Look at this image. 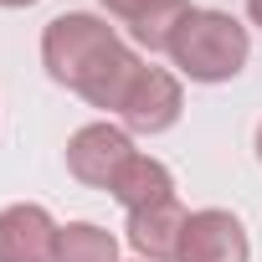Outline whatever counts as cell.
Here are the masks:
<instances>
[{"label": "cell", "instance_id": "6da1fadb", "mask_svg": "<svg viewBox=\"0 0 262 262\" xmlns=\"http://www.w3.org/2000/svg\"><path fill=\"white\" fill-rule=\"evenodd\" d=\"M41 62H47L52 82L82 93L93 108H108V113H118L134 72L144 67L134 52L118 41V31L103 16H88V11L57 16L41 31Z\"/></svg>", "mask_w": 262, "mask_h": 262}, {"label": "cell", "instance_id": "7a4b0ae2", "mask_svg": "<svg viewBox=\"0 0 262 262\" xmlns=\"http://www.w3.org/2000/svg\"><path fill=\"white\" fill-rule=\"evenodd\" d=\"M247 26L226 11H195L175 26L170 36V62L190 77V82H231L247 67Z\"/></svg>", "mask_w": 262, "mask_h": 262}, {"label": "cell", "instance_id": "3957f363", "mask_svg": "<svg viewBox=\"0 0 262 262\" xmlns=\"http://www.w3.org/2000/svg\"><path fill=\"white\" fill-rule=\"evenodd\" d=\"M180 108H185L180 77L144 62V67L134 72V82H128L123 103H118V118H123L128 134H165V128L180 118Z\"/></svg>", "mask_w": 262, "mask_h": 262}, {"label": "cell", "instance_id": "277c9868", "mask_svg": "<svg viewBox=\"0 0 262 262\" xmlns=\"http://www.w3.org/2000/svg\"><path fill=\"white\" fill-rule=\"evenodd\" d=\"M134 155H139L134 139L123 128H113V123H88V128H77L67 139V170L93 190H113V180L123 175V165Z\"/></svg>", "mask_w": 262, "mask_h": 262}, {"label": "cell", "instance_id": "5b68a950", "mask_svg": "<svg viewBox=\"0 0 262 262\" xmlns=\"http://www.w3.org/2000/svg\"><path fill=\"white\" fill-rule=\"evenodd\" d=\"M247 257H252V242L231 211H195L185 221L175 262H247Z\"/></svg>", "mask_w": 262, "mask_h": 262}, {"label": "cell", "instance_id": "8992f818", "mask_svg": "<svg viewBox=\"0 0 262 262\" xmlns=\"http://www.w3.org/2000/svg\"><path fill=\"white\" fill-rule=\"evenodd\" d=\"M57 221L47 206H6L0 211V262H52L57 257Z\"/></svg>", "mask_w": 262, "mask_h": 262}, {"label": "cell", "instance_id": "52a82bcc", "mask_svg": "<svg viewBox=\"0 0 262 262\" xmlns=\"http://www.w3.org/2000/svg\"><path fill=\"white\" fill-rule=\"evenodd\" d=\"M185 221H190V211L180 206V195L155 201L144 211H128V247H134L139 257H149V262H175Z\"/></svg>", "mask_w": 262, "mask_h": 262}, {"label": "cell", "instance_id": "ba28073f", "mask_svg": "<svg viewBox=\"0 0 262 262\" xmlns=\"http://www.w3.org/2000/svg\"><path fill=\"white\" fill-rule=\"evenodd\" d=\"M108 16L118 26H128V36H134L139 47L149 52H170V36L175 26L190 16V0H103Z\"/></svg>", "mask_w": 262, "mask_h": 262}, {"label": "cell", "instance_id": "9c48e42d", "mask_svg": "<svg viewBox=\"0 0 262 262\" xmlns=\"http://www.w3.org/2000/svg\"><path fill=\"white\" fill-rule=\"evenodd\" d=\"M123 211H144V206H155V201H170L175 195V180H170V170L160 165V160H149V155H134L123 165V175L113 180V190H108Z\"/></svg>", "mask_w": 262, "mask_h": 262}, {"label": "cell", "instance_id": "30bf717a", "mask_svg": "<svg viewBox=\"0 0 262 262\" xmlns=\"http://www.w3.org/2000/svg\"><path fill=\"white\" fill-rule=\"evenodd\" d=\"M52 262H118V242H113V231H103L93 221H72L57 231Z\"/></svg>", "mask_w": 262, "mask_h": 262}, {"label": "cell", "instance_id": "8fae6325", "mask_svg": "<svg viewBox=\"0 0 262 262\" xmlns=\"http://www.w3.org/2000/svg\"><path fill=\"white\" fill-rule=\"evenodd\" d=\"M247 16H252V26H262V0H247Z\"/></svg>", "mask_w": 262, "mask_h": 262}, {"label": "cell", "instance_id": "7c38bea8", "mask_svg": "<svg viewBox=\"0 0 262 262\" xmlns=\"http://www.w3.org/2000/svg\"><path fill=\"white\" fill-rule=\"evenodd\" d=\"M0 6H36V0H0Z\"/></svg>", "mask_w": 262, "mask_h": 262}, {"label": "cell", "instance_id": "4fadbf2b", "mask_svg": "<svg viewBox=\"0 0 262 262\" xmlns=\"http://www.w3.org/2000/svg\"><path fill=\"white\" fill-rule=\"evenodd\" d=\"M257 160H262V128H257Z\"/></svg>", "mask_w": 262, "mask_h": 262}]
</instances>
